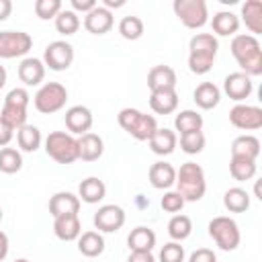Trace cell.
<instances>
[{
    "instance_id": "obj_1",
    "label": "cell",
    "mask_w": 262,
    "mask_h": 262,
    "mask_svg": "<svg viewBox=\"0 0 262 262\" xmlns=\"http://www.w3.org/2000/svg\"><path fill=\"white\" fill-rule=\"evenodd\" d=\"M219 41L213 33H196L188 43V70L196 76L211 72L217 57Z\"/></svg>"
},
{
    "instance_id": "obj_2",
    "label": "cell",
    "mask_w": 262,
    "mask_h": 262,
    "mask_svg": "<svg viewBox=\"0 0 262 262\" xmlns=\"http://www.w3.org/2000/svg\"><path fill=\"white\" fill-rule=\"evenodd\" d=\"M231 55L235 57L237 66L246 76H260L262 74V47L258 37L254 35H233L231 39Z\"/></svg>"
},
{
    "instance_id": "obj_3",
    "label": "cell",
    "mask_w": 262,
    "mask_h": 262,
    "mask_svg": "<svg viewBox=\"0 0 262 262\" xmlns=\"http://www.w3.org/2000/svg\"><path fill=\"white\" fill-rule=\"evenodd\" d=\"M176 192L184 199V203H196L205 196L207 180L205 170L196 162H186L176 170Z\"/></svg>"
},
{
    "instance_id": "obj_4",
    "label": "cell",
    "mask_w": 262,
    "mask_h": 262,
    "mask_svg": "<svg viewBox=\"0 0 262 262\" xmlns=\"http://www.w3.org/2000/svg\"><path fill=\"white\" fill-rule=\"evenodd\" d=\"M117 121L137 141H147L154 135V131L158 129V123L151 115H145L139 108H131V106L121 108L117 115Z\"/></svg>"
},
{
    "instance_id": "obj_5",
    "label": "cell",
    "mask_w": 262,
    "mask_h": 262,
    "mask_svg": "<svg viewBox=\"0 0 262 262\" xmlns=\"http://www.w3.org/2000/svg\"><path fill=\"white\" fill-rule=\"evenodd\" d=\"M45 151L57 164H72L78 160V139L66 131H53L45 139Z\"/></svg>"
},
{
    "instance_id": "obj_6",
    "label": "cell",
    "mask_w": 262,
    "mask_h": 262,
    "mask_svg": "<svg viewBox=\"0 0 262 262\" xmlns=\"http://www.w3.org/2000/svg\"><path fill=\"white\" fill-rule=\"evenodd\" d=\"M209 235L213 237V242L223 250V252H231L239 246L242 242V233H239V227L237 223L231 219V217H225V215H219V217H213L209 221Z\"/></svg>"
},
{
    "instance_id": "obj_7",
    "label": "cell",
    "mask_w": 262,
    "mask_h": 262,
    "mask_svg": "<svg viewBox=\"0 0 262 262\" xmlns=\"http://www.w3.org/2000/svg\"><path fill=\"white\" fill-rule=\"evenodd\" d=\"M66 100H68V90H66L63 84H59V82H45L35 92L33 104H35V108L41 115H51V113L61 111L66 106Z\"/></svg>"
},
{
    "instance_id": "obj_8",
    "label": "cell",
    "mask_w": 262,
    "mask_h": 262,
    "mask_svg": "<svg viewBox=\"0 0 262 262\" xmlns=\"http://www.w3.org/2000/svg\"><path fill=\"white\" fill-rule=\"evenodd\" d=\"M172 8L186 29H201L207 25L209 12L205 0H174Z\"/></svg>"
},
{
    "instance_id": "obj_9",
    "label": "cell",
    "mask_w": 262,
    "mask_h": 262,
    "mask_svg": "<svg viewBox=\"0 0 262 262\" xmlns=\"http://www.w3.org/2000/svg\"><path fill=\"white\" fill-rule=\"evenodd\" d=\"M33 39L25 31H0V59L23 57L31 51Z\"/></svg>"
},
{
    "instance_id": "obj_10",
    "label": "cell",
    "mask_w": 262,
    "mask_h": 262,
    "mask_svg": "<svg viewBox=\"0 0 262 262\" xmlns=\"http://www.w3.org/2000/svg\"><path fill=\"white\" fill-rule=\"evenodd\" d=\"M74 61V47L68 41H51L43 51V63L53 72H63Z\"/></svg>"
},
{
    "instance_id": "obj_11",
    "label": "cell",
    "mask_w": 262,
    "mask_h": 262,
    "mask_svg": "<svg viewBox=\"0 0 262 262\" xmlns=\"http://www.w3.org/2000/svg\"><path fill=\"white\" fill-rule=\"evenodd\" d=\"M229 123L242 131H256L262 127V108L239 102L229 111Z\"/></svg>"
},
{
    "instance_id": "obj_12",
    "label": "cell",
    "mask_w": 262,
    "mask_h": 262,
    "mask_svg": "<svg viewBox=\"0 0 262 262\" xmlns=\"http://www.w3.org/2000/svg\"><path fill=\"white\" fill-rule=\"evenodd\" d=\"M125 225V211L119 205H102L94 213V227L104 233L119 231Z\"/></svg>"
},
{
    "instance_id": "obj_13",
    "label": "cell",
    "mask_w": 262,
    "mask_h": 262,
    "mask_svg": "<svg viewBox=\"0 0 262 262\" xmlns=\"http://www.w3.org/2000/svg\"><path fill=\"white\" fill-rule=\"evenodd\" d=\"M254 90V84H252V78L246 76L244 72H231L225 76L223 80V92L235 100V102H242L246 100Z\"/></svg>"
},
{
    "instance_id": "obj_14",
    "label": "cell",
    "mask_w": 262,
    "mask_h": 262,
    "mask_svg": "<svg viewBox=\"0 0 262 262\" xmlns=\"http://www.w3.org/2000/svg\"><path fill=\"white\" fill-rule=\"evenodd\" d=\"M66 127L72 135H84L90 131L94 119H92V111L84 104H76V106H70L66 111Z\"/></svg>"
},
{
    "instance_id": "obj_15",
    "label": "cell",
    "mask_w": 262,
    "mask_h": 262,
    "mask_svg": "<svg viewBox=\"0 0 262 262\" xmlns=\"http://www.w3.org/2000/svg\"><path fill=\"white\" fill-rule=\"evenodd\" d=\"M113 23H115L113 12L108 8H104V6H96V8H92L84 16V29L88 33H92V35H104V33H108L113 29Z\"/></svg>"
},
{
    "instance_id": "obj_16",
    "label": "cell",
    "mask_w": 262,
    "mask_h": 262,
    "mask_svg": "<svg viewBox=\"0 0 262 262\" xmlns=\"http://www.w3.org/2000/svg\"><path fill=\"white\" fill-rule=\"evenodd\" d=\"M147 176H149V182H151L154 188H158V190H168V188H172L174 182H176V168H174L172 164H168V162L162 160V162H156V164L149 166Z\"/></svg>"
},
{
    "instance_id": "obj_17",
    "label": "cell",
    "mask_w": 262,
    "mask_h": 262,
    "mask_svg": "<svg viewBox=\"0 0 262 262\" xmlns=\"http://www.w3.org/2000/svg\"><path fill=\"white\" fill-rule=\"evenodd\" d=\"M53 233L61 242H74V239H78L80 233H82V223H80L78 215L70 213V215L55 217L53 219Z\"/></svg>"
},
{
    "instance_id": "obj_18",
    "label": "cell",
    "mask_w": 262,
    "mask_h": 262,
    "mask_svg": "<svg viewBox=\"0 0 262 262\" xmlns=\"http://www.w3.org/2000/svg\"><path fill=\"white\" fill-rule=\"evenodd\" d=\"M18 78L25 86H39L45 78V63L39 57H25L18 66Z\"/></svg>"
},
{
    "instance_id": "obj_19",
    "label": "cell",
    "mask_w": 262,
    "mask_h": 262,
    "mask_svg": "<svg viewBox=\"0 0 262 262\" xmlns=\"http://www.w3.org/2000/svg\"><path fill=\"white\" fill-rule=\"evenodd\" d=\"M102 151H104V141L100 135L88 131L78 137V160L94 162L102 156Z\"/></svg>"
},
{
    "instance_id": "obj_20",
    "label": "cell",
    "mask_w": 262,
    "mask_h": 262,
    "mask_svg": "<svg viewBox=\"0 0 262 262\" xmlns=\"http://www.w3.org/2000/svg\"><path fill=\"white\" fill-rule=\"evenodd\" d=\"M149 108L156 115H170L178 108V94L176 88H168V90H154L149 94Z\"/></svg>"
},
{
    "instance_id": "obj_21",
    "label": "cell",
    "mask_w": 262,
    "mask_h": 262,
    "mask_svg": "<svg viewBox=\"0 0 262 262\" xmlns=\"http://www.w3.org/2000/svg\"><path fill=\"white\" fill-rule=\"evenodd\" d=\"M147 88L154 90H168L176 88V72L170 66H154L147 72Z\"/></svg>"
},
{
    "instance_id": "obj_22",
    "label": "cell",
    "mask_w": 262,
    "mask_h": 262,
    "mask_svg": "<svg viewBox=\"0 0 262 262\" xmlns=\"http://www.w3.org/2000/svg\"><path fill=\"white\" fill-rule=\"evenodd\" d=\"M78 211H80V199L72 192L61 190L49 199V213L53 215V219L59 215H70V213L78 215Z\"/></svg>"
},
{
    "instance_id": "obj_23",
    "label": "cell",
    "mask_w": 262,
    "mask_h": 262,
    "mask_svg": "<svg viewBox=\"0 0 262 262\" xmlns=\"http://www.w3.org/2000/svg\"><path fill=\"white\" fill-rule=\"evenodd\" d=\"M147 143H149V149L154 151V154H158V156H170L174 149H176V143H178V137H176V133L172 131V129H156L154 131V135L147 139Z\"/></svg>"
},
{
    "instance_id": "obj_24",
    "label": "cell",
    "mask_w": 262,
    "mask_h": 262,
    "mask_svg": "<svg viewBox=\"0 0 262 262\" xmlns=\"http://www.w3.org/2000/svg\"><path fill=\"white\" fill-rule=\"evenodd\" d=\"M104 194H106V186H104V182H102L100 178H96V176L84 178V180L80 182V186H78V199L84 201V203H88V205L100 203V201L104 199Z\"/></svg>"
},
{
    "instance_id": "obj_25",
    "label": "cell",
    "mask_w": 262,
    "mask_h": 262,
    "mask_svg": "<svg viewBox=\"0 0 262 262\" xmlns=\"http://www.w3.org/2000/svg\"><path fill=\"white\" fill-rule=\"evenodd\" d=\"M194 102L199 108L203 111H211L219 104L221 100V90L213 84V82H201L196 88H194V94H192Z\"/></svg>"
},
{
    "instance_id": "obj_26",
    "label": "cell",
    "mask_w": 262,
    "mask_h": 262,
    "mask_svg": "<svg viewBox=\"0 0 262 262\" xmlns=\"http://www.w3.org/2000/svg\"><path fill=\"white\" fill-rule=\"evenodd\" d=\"M127 246L131 252H151L156 246V233L154 229L139 225L135 229H131L129 237H127Z\"/></svg>"
},
{
    "instance_id": "obj_27",
    "label": "cell",
    "mask_w": 262,
    "mask_h": 262,
    "mask_svg": "<svg viewBox=\"0 0 262 262\" xmlns=\"http://www.w3.org/2000/svg\"><path fill=\"white\" fill-rule=\"evenodd\" d=\"M242 20L256 37L262 33V2L260 0H246L242 4Z\"/></svg>"
},
{
    "instance_id": "obj_28",
    "label": "cell",
    "mask_w": 262,
    "mask_h": 262,
    "mask_svg": "<svg viewBox=\"0 0 262 262\" xmlns=\"http://www.w3.org/2000/svg\"><path fill=\"white\" fill-rule=\"evenodd\" d=\"M78 250L86 258H96L104 252V237L100 231H84L78 237Z\"/></svg>"
},
{
    "instance_id": "obj_29",
    "label": "cell",
    "mask_w": 262,
    "mask_h": 262,
    "mask_svg": "<svg viewBox=\"0 0 262 262\" xmlns=\"http://www.w3.org/2000/svg\"><path fill=\"white\" fill-rule=\"evenodd\" d=\"M231 156L235 158H248L256 160L260 156V141L254 135H239L231 143Z\"/></svg>"
},
{
    "instance_id": "obj_30",
    "label": "cell",
    "mask_w": 262,
    "mask_h": 262,
    "mask_svg": "<svg viewBox=\"0 0 262 262\" xmlns=\"http://www.w3.org/2000/svg\"><path fill=\"white\" fill-rule=\"evenodd\" d=\"M211 27H213L215 35H219V37H229V35H235V33H237V29H239V18H237V14H233V12H229V10H221V12H217V14L213 16Z\"/></svg>"
},
{
    "instance_id": "obj_31",
    "label": "cell",
    "mask_w": 262,
    "mask_h": 262,
    "mask_svg": "<svg viewBox=\"0 0 262 262\" xmlns=\"http://www.w3.org/2000/svg\"><path fill=\"white\" fill-rule=\"evenodd\" d=\"M223 205L231 213H244L250 209V194H248V190H244L239 186H231L223 194Z\"/></svg>"
},
{
    "instance_id": "obj_32",
    "label": "cell",
    "mask_w": 262,
    "mask_h": 262,
    "mask_svg": "<svg viewBox=\"0 0 262 262\" xmlns=\"http://www.w3.org/2000/svg\"><path fill=\"white\" fill-rule=\"evenodd\" d=\"M174 127L180 135L184 133H192V131H201L203 129V117L196 113V111H180L176 117H174Z\"/></svg>"
},
{
    "instance_id": "obj_33",
    "label": "cell",
    "mask_w": 262,
    "mask_h": 262,
    "mask_svg": "<svg viewBox=\"0 0 262 262\" xmlns=\"http://www.w3.org/2000/svg\"><path fill=\"white\" fill-rule=\"evenodd\" d=\"M16 141H18V147L23 151H37L41 147V131L35 127V125H23L18 131H16Z\"/></svg>"
},
{
    "instance_id": "obj_34",
    "label": "cell",
    "mask_w": 262,
    "mask_h": 262,
    "mask_svg": "<svg viewBox=\"0 0 262 262\" xmlns=\"http://www.w3.org/2000/svg\"><path fill=\"white\" fill-rule=\"evenodd\" d=\"M229 174L233 176V180H239V182H246V180L254 178L256 176V160L231 156V160H229Z\"/></svg>"
},
{
    "instance_id": "obj_35",
    "label": "cell",
    "mask_w": 262,
    "mask_h": 262,
    "mask_svg": "<svg viewBox=\"0 0 262 262\" xmlns=\"http://www.w3.org/2000/svg\"><path fill=\"white\" fill-rule=\"evenodd\" d=\"M192 231V221L188 215H174L170 221H168V235L174 239V242H182L190 235Z\"/></svg>"
},
{
    "instance_id": "obj_36",
    "label": "cell",
    "mask_w": 262,
    "mask_h": 262,
    "mask_svg": "<svg viewBox=\"0 0 262 262\" xmlns=\"http://www.w3.org/2000/svg\"><path fill=\"white\" fill-rule=\"evenodd\" d=\"M23 168V156L14 147H2L0 149V172L14 174Z\"/></svg>"
},
{
    "instance_id": "obj_37",
    "label": "cell",
    "mask_w": 262,
    "mask_h": 262,
    "mask_svg": "<svg viewBox=\"0 0 262 262\" xmlns=\"http://www.w3.org/2000/svg\"><path fill=\"white\" fill-rule=\"evenodd\" d=\"M55 29L59 35H74L78 29H80V16L74 12V10H63L55 16Z\"/></svg>"
},
{
    "instance_id": "obj_38",
    "label": "cell",
    "mask_w": 262,
    "mask_h": 262,
    "mask_svg": "<svg viewBox=\"0 0 262 262\" xmlns=\"http://www.w3.org/2000/svg\"><path fill=\"white\" fill-rule=\"evenodd\" d=\"M119 33L123 39H129V41H135L143 35V20L139 16H133V14H127L121 18L119 23Z\"/></svg>"
},
{
    "instance_id": "obj_39",
    "label": "cell",
    "mask_w": 262,
    "mask_h": 262,
    "mask_svg": "<svg viewBox=\"0 0 262 262\" xmlns=\"http://www.w3.org/2000/svg\"><path fill=\"white\" fill-rule=\"evenodd\" d=\"M0 119L4 123H8L12 129H20L23 125H27V108H18V106H10V104H4L2 111H0Z\"/></svg>"
},
{
    "instance_id": "obj_40",
    "label": "cell",
    "mask_w": 262,
    "mask_h": 262,
    "mask_svg": "<svg viewBox=\"0 0 262 262\" xmlns=\"http://www.w3.org/2000/svg\"><path fill=\"white\" fill-rule=\"evenodd\" d=\"M180 147L188 156L201 154L205 149V135H203V131H192V133L180 135Z\"/></svg>"
},
{
    "instance_id": "obj_41",
    "label": "cell",
    "mask_w": 262,
    "mask_h": 262,
    "mask_svg": "<svg viewBox=\"0 0 262 262\" xmlns=\"http://www.w3.org/2000/svg\"><path fill=\"white\" fill-rule=\"evenodd\" d=\"M61 12V0H37L35 2V14L41 20L55 18Z\"/></svg>"
},
{
    "instance_id": "obj_42",
    "label": "cell",
    "mask_w": 262,
    "mask_h": 262,
    "mask_svg": "<svg viewBox=\"0 0 262 262\" xmlns=\"http://www.w3.org/2000/svg\"><path fill=\"white\" fill-rule=\"evenodd\" d=\"M160 262H184V248L180 242H168L160 250Z\"/></svg>"
},
{
    "instance_id": "obj_43",
    "label": "cell",
    "mask_w": 262,
    "mask_h": 262,
    "mask_svg": "<svg viewBox=\"0 0 262 262\" xmlns=\"http://www.w3.org/2000/svg\"><path fill=\"white\" fill-rule=\"evenodd\" d=\"M160 205H162V209L168 211V213H178V211L184 207V199H182L176 190H168V192L162 196Z\"/></svg>"
},
{
    "instance_id": "obj_44",
    "label": "cell",
    "mask_w": 262,
    "mask_h": 262,
    "mask_svg": "<svg viewBox=\"0 0 262 262\" xmlns=\"http://www.w3.org/2000/svg\"><path fill=\"white\" fill-rule=\"evenodd\" d=\"M29 92L25 88H12L6 98H4V104H10V106H18V108H27L29 106Z\"/></svg>"
},
{
    "instance_id": "obj_45",
    "label": "cell",
    "mask_w": 262,
    "mask_h": 262,
    "mask_svg": "<svg viewBox=\"0 0 262 262\" xmlns=\"http://www.w3.org/2000/svg\"><path fill=\"white\" fill-rule=\"evenodd\" d=\"M188 262H217V256L209 248H199L188 256Z\"/></svg>"
},
{
    "instance_id": "obj_46",
    "label": "cell",
    "mask_w": 262,
    "mask_h": 262,
    "mask_svg": "<svg viewBox=\"0 0 262 262\" xmlns=\"http://www.w3.org/2000/svg\"><path fill=\"white\" fill-rule=\"evenodd\" d=\"M98 4L94 2V0H72V10L78 14V12H84V14H88L92 8H96Z\"/></svg>"
},
{
    "instance_id": "obj_47",
    "label": "cell",
    "mask_w": 262,
    "mask_h": 262,
    "mask_svg": "<svg viewBox=\"0 0 262 262\" xmlns=\"http://www.w3.org/2000/svg\"><path fill=\"white\" fill-rule=\"evenodd\" d=\"M12 135H14V129L0 119V147H6L10 143V139H12Z\"/></svg>"
},
{
    "instance_id": "obj_48",
    "label": "cell",
    "mask_w": 262,
    "mask_h": 262,
    "mask_svg": "<svg viewBox=\"0 0 262 262\" xmlns=\"http://www.w3.org/2000/svg\"><path fill=\"white\" fill-rule=\"evenodd\" d=\"M127 262H156L151 252H131Z\"/></svg>"
},
{
    "instance_id": "obj_49",
    "label": "cell",
    "mask_w": 262,
    "mask_h": 262,
    "mask_svg": "<svg viewBox=\"0 0 262 262\" xmlns=\"http://www.w3.org/2000/svg\"><path fill=\"white\" fill-rule=\"evenodd\" d=\"M12 12V2L10 0H0V23L6 20Z\"/></svg>"
},
{
    "instance_id": "obj_50",
    "label": "cell",
    "mask_w": 262,
    "mask_h": 262,
    "mask_svg": "<svg viewBox=\"0 0 262 262\" xmlns=\"http://www.w3.org/2000/svg\"><path fill=\"white\" fill-rule=\"evenodd\" d=\"M8 248H10V244H8V235H6L4 231H0V262L8 256Z\"/></svg>"
},
{
    "instance_id": "obj_51",
    "label": "cell",
    "mask_w": 262,
    "mask_h": 262,
    "mask_svg": "<svg viewBox=\"0 0 262 262\" xmlns=\"http://www.w3.org/2000/svg\"><path fill=\"white\" fill-rule=\"evenodd\" d=\"M123 4H125V0H104V8H119Z\"/></svg>"
},
{
    "instance_id": "obj_52",
    "label": "cell",
    "mask_w": 262,
    "mask_h": 262,
    "mask_svg": "<svg viewBox=\"0 0 262 262\" xmlns=\"http://www.w3.org/2000/svg\"><path fill=\"white\" fill-rule=\"evenodd\" d=\"M4 84H6V68L0 63V90L4 88Z\"/></svg>"
},
{
    "instance_id": "obj_53",
    "label": "cell",
    "mask_w": 262,
    "mask_h": 262,
    "mask_svg": "<svg viewBox=\"0 0 262 262\" xmlns=\"http://www.w3.org/2000/svg\"><path fill=\"white\" fill-rule=\"evenodd\" d=\"M14 262H29V260H27V258H16Z\"/></svg>"
},
{
    "instance_id": "obj_54",
    "label": "cell",
    "mask_w": 262,
    "mask_h": 262,
    "mask_svg": "<svg viewBox=\"0 0 262 262\" xmlns=\"http://www.w3.org/2000/svg\"><path fill=\"white\" fill-rule=\"evenodd\" d=\"M2 217H4V213H2V207H0V221H2Z\"/></svg>"
}]
</instances>
